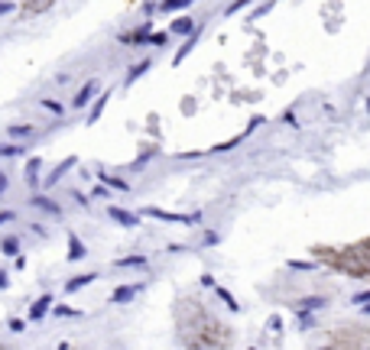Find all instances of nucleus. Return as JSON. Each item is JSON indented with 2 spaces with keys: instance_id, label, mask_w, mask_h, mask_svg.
<instances>
[{
  "instance_id": "9d476101",
  "label": "nucleus",
  "mask_w": 370,
  "mask_h": 350,
  "mask_svg": "<svg viewBox=\"0 0 370 350\" xmlns=\"http://www.w3.org/2000/svg\"><path fill=\"white\" fill-rule=\"evenodd\" d=\"M351 305H364V308L370 311V288H367V292H357L354 299H351Z\"/></svg>"
},
{
  "instance_id": "9b49d317",
  "label": "nucleus",
  "mask_w": 370,
  "mask_h": 350,
  "mask_svg": "<svg viewBox=\"0 0 370 350\" xmlns=\"http://www.w3.org/2000/svg\"><path fill=\"white\" fill-rule=\"evenodd\" d=\"M192 0H163V10H182V7H189Z\"/></svg>"
},
{
  "instance_id": "ddd939ff",
  "label": "nucleus",
  "mask_w": 370,
  "mask_h": 350,
  "mask_svg": "<svg viewBox=\"0 0 370 350\" xmlns=\"http://www.w3.org/2000/svg\"><path fill=\"white\" fill-rule=\"evenodd\" d=\"M146 68H149V62H140V65L134 68V72H130V75H127V84H130V81H137V78H140V75H143V72H146Z\"/></svg>"
},
{
  "instance_id": "423d86ee",
  "label": "nucleus",
  "mask_w": 370,
  "mask_h": 350,
  "mask_svg": "<svg viewBox=\"0 0 370 350\" xmlns=\"http://www.w3.org/2000/svg\"><path fill=\"white\" fill-rule=\"evenodd\" d=\"M108 98H111V94H101V98L94 101V107L88 110V124H94V120L101 117V110H104V104H108Z\"/></svg>"
},
{
  "instance_id": "6e6552de",
  "label": "nucleus",
  "mask_w": 370,
  "mask_h": 350,
  "mask_svg": "<svg viewBox=\"0 0 370 350\" xmlns=\"http://www.w3.org/2000/svg\"><path fill=\"white\" fill-rule=\"evenodd\" d=\"M68 256H72V259H82L85 256V247H82V240H68Z\"/></svg>"
},
{
  "instance_id": "f8f14e48",
  "label": "nucleus",
  "mask_w": 370,
  "mask_h": 350,
  "mask_svg": "<svg viewBox=\"0 0 370 350\" xmlns=\"http://www.w3.org/2000/svg\"><path fill=\"white\" fill-rule=\"evenodd\" d=\"M101 179L108 182V185H114V188H120V191H127V188H130V185H127V182H123V179H114V175H101Z\"/></svg>"
},
{
  "instance_id": "f03ea898",
  "label": "nucleus",
  "mask_w": 370,
  "mask_h": 350,
  "mask_svg": "<svg viewBox=\"0 0 370 350\" xmlns=\"http://www.w3.org/2000/svg\"><path fill=\"white\" fill-rule=\"evenodd\" d=\"M52 4H56V0H23V13L26 16H39V13H46Z\"/></svg>"
},
{
  "instance_id": "4468645a",
  "label": "nucleus",
  "mask_w": 370,
  "mask_h": 350,
  "mask_svg": "<svg viewBox=\"0 0 370 350\" xmlns=\"http://www.w3.org/2000/svg\"><path fill=\"white\" fill-rule=\"evenodd\" d=\"M91 279H94V276H78L75 282H68V288H72V292H75V288H82L85 282H91Z\"/></svg>"
},
{
  "instance_id": "7ed1b4c3",
  "label": "nucleus",
  "mask_w": 370,
  "mask_h": 350,
  "mask_svg": "<svg viewBox=\"0 0 370 350\" xmlns=\"http://www.w3.org/2000/svg\"><path fill=\"white\" fill-rule=\"evenodd\" d=\"M198 26L192 23V16H179V20H172L169 26V33H175V36H185V33H195Z\"/></svg>"
},
{
  "instance_id": "2eb2a0df",
  "label": "nucleus",
  "mask_w": 370,
  "mask_h": 350,
  "mask_svg": "<svg viewBox=\"0 0 370 350\" xmlns=\"http://www.w3.org/2000/svg\"><path fill=\"white\" fill-rule=\"evenodd\" d=\"M247 4H250V0H234V4L231 7H227V16H231V13H237V10H244V7Z\"/></svg>"
},
{
  "instance_id": "dca6fc26",
  "label": "nucleus",
  "mask_w": 370,
  "mask_h": 350,
  "mask_svg": "<svg viewBox=\"0 0 370 350\" xmlns=\"http://www.w3.org/2000/svg\"><path fill=\"white\" fill-rule=\"evenodd\" d=\"M146 42H149V46H163V42H166V33H153Z\"/></svg>"
},
{
  "instance_id": "f3484780",
  "label": "nucleus",
  "mask_w": 370,
  "mask_h": 350,
  "mask_svg": "<svg viewBox=\"0 0 370 350\" xmlns=\"http://www.w3.org/2000/svg\"><path fill=\"white\" fill-rule=\"evenodd\" d=\"M4 253H16V240H13V237L4 240Z\"/></svg>"
},
{
  "instance_id": "1a4fd4ad",
  "label": "nucleus",
  "mask_w": 370,
  "mask_h": 350,
  "mask_svg": "<svg viewBox=\"0 0 370 350\" xmlns=\"http://www.w3.org/2000/svg\"><path fill=\"white\" fill-rule=\"evenodd\" d=\"M325 299H302L299 302V311H315V308H322Z\"/></svg>"
},
{
  "instance_id": "a211bd4d",
  "label": "nucleus",
  "mask_w": 370,
  "mask_h": 350,
  "mask_svg": "<svg viewBox=\"0 0 370 350\" xmlns=\"http://www.w3.org/2000/svg\"><path fill=\"white\" fill-rule=\"evenodd\" d=\"M46 305H52V299H39V305L33 308V314H42V311H46Z\"/></svg>"
},
{
  "instance_id": "5701e85b",
  "label": "nucleus",
  "mask_w": 370,
  "mask_h": 350,
  "mask_svg": "<svg viewBox=\"0 0 370 350\" xmlns=\"http://www.w3.org/2000/svg\"><path fill=\"white\" fill-rule=\"evenodd\" d=\"M367 110H370V98H367Z\"/></svg>"
},
{
  "instance_id": "0eeeda50",
  "label": "nucleus",
  "mask_w": 370,
  "mask_h": 350,
  "mask_svg": "<svg viewBox=\"0 0 370 350\" xmlns=\"http://www.w3.org/2000/svg\"><path fill=\"white\" fill-rule=\"evenodd\" d=\"M215 292H218V299H221V302H224V305H227V308H231V311H237V308H241V305H237V299H234L231 292H227V288H221V285H218Z\"/></svg>"
},
{
  "instance_id": "4be33fe9",
  "label": "nucleus",
  "mask_w": 370,
  "mask_h": 350,
  "mask_svg": "<svg viewBox=\"0 0 370 350\" xmlns=\"http://www.w3.org/2000/svg\"><path fill=\"white\" fill-rule=\"evenodd\" d=\"M4 221H10V214H0V224H4Z\"/></svg>"
},
{
  "instance_id": "f257e3e1",
  "label": "nucleus",
  "mask_w": 370,
  "mask_h": 350,
  "mask_svg": "<svg viewBox=\"0 0 370 350\" xmlns=\"http://www.w3.org/2000/svg\"><path fill=\"white\" fill-rule=\"evenodd\" d=\"M175 328H179V340L189 350H211V347H227L231 344L227 328L218 325V321H211L195 299L175 302Z\"/></svg>"
},
{
  "instance_id": "aec40b11",
  "label": "nucleus",
  "mask_w": 370,
  "mask_h": 350,
  "mask_svg": "<svg viewBox=\"0 0 370 350\" xmlns=\"http://www.w3.org/2000/svg\"><path fill=\"white\" fill-rule=\"evenodd\" d=\"M0 285H7V273H0Z\"/></svg>"
},
{
  "instance_id": "412c9836",
  "label": "nucleus",
  "mask_w": 370,
  "mask_h": 350,
  "mask_svg": "<svg viewBox=\"0 0 370 350\" xmlns=\"http://www.w3.org/2000/svg\"><path fill=\"white\" fill-rule=\"evenodd\" d=\"M0 350H13V347H10V344H4V340H0Z\"/></svg>"
},
{
  "instance_id": "39448f33",
  "label": "nucleus",
  "mask_w": 370,
  "mask_h": 350,
  "mask_svg": "<svg viewBox=\"0 0 370 350\" xmlns=\"http://www.w3.org/2000/svg\"><path fill=\"white\" fill-rule=\"evenodd\" d=\"M111 217H114V221H120L123 227H137L140 221H137V217L134 214H127V211H120V208H111Z\"/></svg>"
},
{
  "instance_id": "6ab92c4d",
  "label": "nucleus",
  "mask_w": 370,
  "mask_h": 350,
  "mask_svg": "<svg viewBox=\"0 0 370 350\" xmlns=\"http://www.w3.org/2000/svg\"><path fill=\"white\" fill-rule=\"evenodd\" d=\"M13 10V4H7V0H0V16H4V13H10Z\"/></svg>"
},
{
  "instance_id": "20e7f679",
  "label": "nucleus",
  "mask_w": 370,
  "mask_h": 350,
  "mask_svg": "<svg viewBox=\"0 0 370 350\" xmlns=\"http://www.w3.org/2000/svg\"><path fill=\"white\" fill-rule=\"evenodd\" d=\"M94 88H98V81H88V84L82 88V91H78V94H75V98H72V107H75V110H78V107H85V104H88V101H91V94H94Z\"/></svg>"
}]
</instances>
